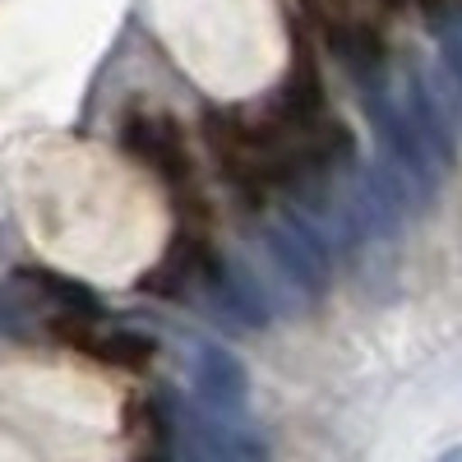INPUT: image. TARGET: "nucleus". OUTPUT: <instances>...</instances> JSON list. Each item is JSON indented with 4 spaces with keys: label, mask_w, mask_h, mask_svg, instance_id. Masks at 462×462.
<instances>
[{
    "label": "nucleus",
    "mask_w": 462,
    "mask_h": 462,
    "mask_svg": "<svg viewBox=\"0 0 462 462\" xmlns=\"http://www.w3.org/2000/svg\"><path fill=\"white\" fill-rule=\"evenodd\" d=\"M439 56L448 69V84H457V106H462V19L439 28Z\"/></svg>",
    "instance_id": "obj_5"
},
{
    "label": "nucleus",
    "mask_w": 462,
    "mask_h": 462,
    "mask_svg": "<svg viewBox=\"0 0 462 462\" xmlns=\"http://www.w3.org/2000/svg\"><path fill=\"white\" fill-rule=\"evenodd\" d=\"M195 389L204 398V407H213L222 416V426H231L245 402H250V379H245V365L222 352V346H204L199 361H195Z\"/></svg>",
    "instance_id": "obj_3"
},
{
    "label": "nucleus",
    "mask_w": 462,
    "mask_h": 462,
    "mask_svg": "<svg viewBox=\"0 0 462 462\" xmlns=\"http://www.w3.org/2000/svg\"><path fill=\"white\" fill-rule=\"evenodd\" d=\"M162 28L185 69L226 97L254 93L282 56L268 0H162Z\"/></svg>",
    "instance_id": "obj_1"
},
{
    "label": "nucleus",
    "mask_w": 462,
    "mask_h": 462,
    "mask_svg": "<svg viewBox=\"0 0 462 462\" xmlns=\"http://www.w3.org/2000/svg\"><path fill=\"white\" fill-rule=\"evenodd\" d=\"M393 5H439V0H393Z\"/></svg>",
    "instance_id": "obj_6"
},
{
    "label": "nucleus",
    "mask_w": 462,
    "mask_h": 462,
    "mask_svg": "<svg viewBox=\"0 0 462 462\" xmlns=\"http://www.w3.org/2000/svg\"><path fill=\"white\" fill-rule=\"evenodd\" d=\"M185 462H263V453L241 426H222V430L199 426L189 435Z\"/></svg>",
    "instance_id": "obj_4"
},
{
    "label": "nucleus",
    "mask_w": 462,
    "mask_h": 462,
    "mask_svg": "<svg viewBox=\"0 0 462 462\" xmlns=\"http://www.w3.org/2000/svg\"><path fill=\"white\" fill-rule=\"evenodd\" d=\"M300 10L310 14V23L328 42V51L352 69L361 84H374V74L383 69V42L352 0H300Z\"/></svg>",
    "instance_id": "obj_2"
},
{
    "label": "nucleus",
    "mask_w": 462,
    "mask_h": 462,
    "mask_svg": "<svg viewBox=\"0 0 462 462\" xmlns=\"http://www.w3.org/2000/svg\"><path fill=\"white\" fill-rule=\"evenodd\" d=\"M439 462H462V448H453V453H444Z\"/></svg>",
    "instance_id": "obj_7"
}]
</instances>
